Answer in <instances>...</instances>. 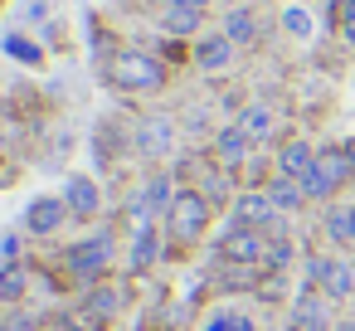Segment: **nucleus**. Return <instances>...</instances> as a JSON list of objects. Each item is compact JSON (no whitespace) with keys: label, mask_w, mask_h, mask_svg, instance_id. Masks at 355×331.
<instances>
[{"label":"nucleus","mask_w":355,"mask_h":331,"mask_svg":"<svg viewBox=\"0 0 355 331\" xmlns=\"http://www.w3.org/2000/svg\"><path fill=\"white\" fill-rule=\"evenodd\" d=\"M107 83L127 98H151L171 83V64L156 54V49H137V44H122L112 49L107 59Z\"/></svg>","instance_id":"nucleus-1"},{"label":"nucleus","mask_w":355,"mask_h":331,"mask_svg":"<svg viewBox=\"0 0 355 331\" xmlns=\"http://www.w3.org/2000/svg\"><path fill=\"white\" fill-rule=\"evenodd\" d=\"M209 219H214V205L195 190V185H180V195H175V205L166 210V239L175 244V248H195L205 234H209Z\"/></svg>","instance_id":"nucleus-2"},{"label":"nucleus","mask_w":355,"mask_h":331,"mask_svg":"<svg viewBox=\"0 0 355 331\" xmlns=\"http://www.w3.org/2000/svg\"><path fill=\"white\" fill-rule=\"evenodd\" d=\"M350 180H355L350 151H345V146H321V151H316V166H311L306 180H302V190H306L311 205H336V195H340Z\"/></svg>","instance_id":"nucleus-3"},{"label":"nucleus","mask_w":355,"mask_h":331,"mask_svg":"<svg viewBox=\"0 0 355 331\" xmlns=\"http://www.w3.org/2000/svg\"><path fill=\"white\" fill-rule=\"evenodd\" d=\"M112 263H117V239H112V229H98V234H88V239L69 244V253H64L69 278H73V282H83V287L103 282V278L112 273Z\"/></svg>","instance_id":"nucleus-4"},{"label":"nucleus","mask_w":355,"mask_h":331,"mask_svg":"<svg viewBox=\"0 0 355 331\" xmlns=\"http://www.w3.org/2000/svg\"><path fill=\"white\" fill-rule=\"evenodd\" d=\"M306 282L316 292H326L331 302H345V297H355V258H345V253H311L306 258Z\"/></svg>","instance_id":"nucleus-5"},{"label":"nucleus","mask_w":355,"mask_h":331,"mask_svg":"<svg viewBox=\"0 0 355 331\" xmlns=\"http://www.w3.org/2000/svg\"><path fill=\"white\" fill-rule=\"evenodd\" d=\"M190 64L200 69V74H229L234 64H239V49L229 44V35L224 30H205L200 40H190Z\"/></svg>","instance_id":"nucleus-6"},{"label":"nucleus","mask_w":355,"mask_h":331,"mask_svg":"<svg viewBox=\"0 0 355 331\" xmlns=\"http://www.w3.org/2000/svg\"><path fill=\"white\" fill-rule=\"evenodd\" d=\"M268 244H272V234L248 229V224H234V229H229V239L219 244V253H224V263H239V268H263V263H268Z\"/></svg>","instance_id":"nucleus-7"},{"label":"nucleus","mask_w":355,"mask_h":331,"mask_svg":"<svg viewBox=\"0 0 355 331\" xmlns=\"http://www.w3.org/2000/svg\"><path fill=\"white\" fill-rule=\"evenodd\" d=\"M219 30L229 35V44H234L239 54H248V49L263 44V15H258V6H229V10L219 15Z\"/></svg>","instance_id":"nucleus-8"},{"label":"nucleus","mask_w":355,"mask_h":331,"mask_svg":"<svg viewBox=\"0 0 355 331\" xmlns=\"http://www.w3.org/2000/svg\"><path fill=\"white\" fill-rule=\"evenodd\" d=\"M69 219H73V214H69V200H64V195H40V200H30V210H25L30 239H54Z\"/></svg>","instance_id":"nucleus-9"},{"label":"nucleus","mask_w":355,"mask_h":331,"mask_svg":"<svg viewBox=\"0 0 355 331\" xmlns=\"http://www.w3.org/2000/svg\"><path fill=\"white\" fill-rule=\"evenodd\" d=\"M209 161H219L224 171H243V166L253 161V142L243 137L239 122H224V127L214 132V142H209Z\"/></svg>","instance_id":"nucleus-10"},{"label":"nucleus","mask_w":355,"mask_h":331,"mask_svg":"<svg viewBox=\"0 0 355 331\" xmlns=\"http://www.w3.org/2000/svg\"><path fill=\"white\" fill-rule=\"evenodd\" d=\"M234 224H248V229L272 234V229L282 224V210L268 200V190H239V200H234Z\"/></svg>","instance_id":"nucleus-11"},{"label":"nucleus","mask_w":355,"mask_h":331,"mask_svg":"<svg viewBox=\"0 0 355 331\" xmlns=\"http://www.w3.org/2000/svg\"><path fill=\"white\" fill-rule=\"evenodd\" d=\"M171 146H175V122H171V117H161V112L137 117V151H141L146 161H161Z\"/></svg>","instance_id":"nucleus-12"},{"label":"nucleus","mask_w":355,"mask_h":331,"mask_svg":"<svg viewBox=\"0 0 355 331\" xmlns=\"http://www.w3.org/2000/svg\"><path fill=\"white\" fill-rule=\"evenodd\" d=\"M311 166H316V146H311L306 137H287V142L277 146V156H272V171H277V176H292V180H306Z\"/></svg>","instance_id":"nucleus-13"},{"label":"nucleus","mask_w":355,"mask_h":331,"mask_svg":"<svg viewBox=\"0 0 355 331\" xmlns=\"http://www.w3.org/2000/svg\"><path fill=\"white\" fill-rule=\"evenodd\" d=\"M292 326L297 331H331V297L316 292V287H306L297 297V307H292Z\"/></svg>","instance_id":"nucleus-14"},{"label":"nucleus","mask_w":355,"mask_h":331,"mask_svg":"<svg viewBox=\"0 0 355 331\" xmlns=\"http://www.w3.org/2000/svg\"><path fill=\"white\" fill-rule=\"evenodd\" d=\"M64 200H69V214L73 219H98V210H103V190H98L93 176H69Z\"/></svg>","instance_id":"nucleus-15"},{"label":"nucleus","mask_w":355,"mask_h":331,"mask_svg":"<svg viewBox=\"0 0 355 331\" xmlns=\"http://www.w3.org/2000/svg\"><path fill=\"white\" fill-rule=\"evenodd\" d=\"M122 307H127V287H122V282L103 278V282H93V287H88V302H83V312H88L93 321H112Z\"/></svg>","instance_id":"nucleus-16"},{"label":"nucleus","mask_w":355,"mask_h":331,"mask_svg":"<svg viewBox=\"0 0 355 331\" xmlns=\"http://www.w3.org/2000/svg\"><path fill=\"white\" fill-rule=\"evenodd\" d=\"M205 10H195V6H166L161 10V35H171V40H200L205 35Z\"/></svg>","instance_id":"nucleus-17"},{"label":"nucleus","mask_w":355,"mask_h":331,"mask_svg":"<svg viewBox=\"0 0 355 331\" xmlns=\"http://www.w3.org/2000/svg\"><path fill=\"white\" fill-rule=\"evenodd\" d=\"M141 200H146V210L156 214V219H166V210L175 205V195H180V185H175V176L171 171H151L146 180H141V190H137Z\"/></svg>","instance_id":"nucleus-18"},{"label":"nucleus","mask_w":355,"mask_h":331,"mask_svg":"<svg viewBox=\"0 0 355 331\" xmlns=\"http://www.w3.org/2000/svg\"><path fill=\"white\" fill-rule=\"evenodd\" d=\"M234 122L243 127V137H248L253 146L272 142V132H277V112H272L268 103H248V108H239V117H234Z\"/></svg>","instance_id":"nucleus-19"},{"label":"nucleus","mask_w":355,"mask_h":331,"mask_svg":"<svg viewBox=\"0 0 355 331\" xmlns=\"http://www.w3.org/2000/svg\"><path fill=\"white\" fill-rule=\"evenodd\" d=\"M156 258H161V229L151 224V229H137L132 234V248H127V273H151L156 268Z\"/></svg>","instance_id":"nucleus-20"},{"label":"nucleus","mask_w":355,"mask_h":331,"mask_svg":"<svg viewBox=\"0 0 355 331\" xmlns=\"http://www.w3.org/2000/svg\"><path fill=\"white\" fill-rule=\"evenodd\" d=\"M263 190H268V200H272L282 214H297L302 205H311V200H306V190H302V180H292V176H277V171L268 176V185H263Z\"/></svg>","instance_id":"nucleus-21"},{"label":"nucleus","mask_w":355,"mask_h":331,"mask_svg":"<svg viewBox=\"0 0 355 331\" xmlns=\"http://www.w3.org/2000/svg\"><path fill=\"white\" fill-rule=\"evenodd\" d=\"M321 229L336 248H355V205H326Z\"/></svg>","instance_id":"nucleus-22"},{"label":"nucleus","mask_w":355,"mask_h":331,"mask_svg":"<svg viewBox=\"0 0 355 331\" xmlns=\"http://www.w3.org/2000/svg\"><path fill=\"white\" fill-rule=\"evenodd\" d=\"M25 287H30L25 263H6V273H0V302H20V297H25Z\"/></svg>","instance_id":"nucleus-23"},{"label":"nucleus","mask_w":355,"mask_h":331,"mask_svg":"<svg viewBox=\"0 0 355 331\" xmlns=\"http://www.w3.org/2000/svg\"><path fill=\"white\" fill-rule=\"evenodd\" d=\"M205 331H253V316L239 312V307H219V312L205 321Z\"/></svg>","instance_id":"nucleus-24"},{"label":"nucleus","mask_w":355,"mask_h":331,"mask_svg":"<svg viewBox=\"0 0 355 331\" xmlns=\"http://www.w3.org/2000/svg\"><path fill=\"white\" fill-rule=\"evenodd\" d=\"M282 25H287V35H297V40H306V35H311V15H306V10H297V6H287V10H282Z\"/></svg>","instance_id":"nucleus-25"},{"label":"nucleus","mask_w":355,"mask_h":331,"mask_svg":"<svg viewBox=\"0 0 355 331\" xmlns=\"http://www.w3.org/2000/svg\"><path fill=\"white\" fill-rule=\"evenodd\" d=\"M6 49L15 54V59H30V64H44V54L35 49V40H25V35H10L6 40Z\"/></svg>","instance_id":"nucleus-26"},{"label":"nucleus","mask_w":355,"mask_h":331,"mask_svg":"<svg viewBox=\"0 0 355 331\" xmlns=\"http://www.w3.org/2000/svg\"><path fill=\"white\" fill-rule=\"evenodd\" d=\"M171 6H195V10H205V15H209V10L219 6V0H171ZM161 10H166V6H161Z\"/></svg>","instance_id":"nucleus-27"},{"label":"nucleus","mask_w":355,"mask_h":331,"mask_svg":"<svg viewBox=\"0 0 355 331\" xmlns=\"http://www.w3.org/2000/svg\"><path fill=\"white\" fill-rule=\"evenodd\" d=\"M345 20H355V0H340V25Z\"/></svg>","instance_id":"nucleus-28"},{"label":"nucleus","mask_w":355,"mask_h":331,"mask_svg":"<svg viewBox=\"0 0 355 331\" xmlns=\"http://www.w3.org/2000/svg\"><path fill=\"white\" fill-rule=\"evenodd\" d=\"M340 30H345V40H350V44H355V20H345V25H340Z\"/></svg>","instance_id":"nucleus-29"},{"label":"nucleus","mask_w":355,"mask_h":331,"mask_svg":"<svg viewBox=\"0 0 355 331\" xmlns=\"http://www.w3.org/2000/svg\"><path fill=\"white\" fill-rule=\"evenodd\" d=\"M248 6H258V10H263V6H277V0H248Z\"/></svg>","instance_id":"nucleus-30"},{"label":"nucleus","mask_w":355,"mask_h":331,"mask_svg":"<svg viewBox=\"0 0 355 331\" xmlns=\"http://www.w3.org/2000/svg\"><path fill=\"white\" fill-rule=\"evenodd\" d=\"M0 331H6V326H0Z\"/></svg>","instance_id":"nucleus-31"}]
</instances>
